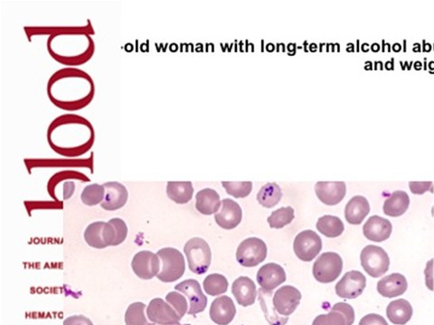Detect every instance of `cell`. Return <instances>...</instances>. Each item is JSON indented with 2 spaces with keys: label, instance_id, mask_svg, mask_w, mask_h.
Instances as JSON below:
<instances>
[{
  "label": "cell",
  "instance_id": "40",
  "mask_svg": "<svg viewBox=\"0 0 434 325\" xmlns=\"http://www.w3.org/2000/svg\"><path fill=\"white\" fill-rule=\"evenodd\" d=\"M172 325H181L180 324H172ZM184 325H191V324H184Z\"/></svg>",
  "mask_w": 434,
  "mask_h": 325
},
{
  "label": "cell",
  "instance_id": "30",
  "mask_svg": "<svg viewBox=\"0 0 434 325\" xmlns=\"http://www.w3.org/2000/svg\"><path fill=\"white\" fill-rule=\"evenodd\" d=\"M204 289L208 295L217 296L224 293L228 289V281L226 277L220 274H211L205 278Z\"/></svg>",
  "mask_w": 434,
  "mask_h": 325
},
{
  "label": "cell",
  "instance_id": "39",
  "mask_svg": "<svg viewBox=\"0 0 434 325\" xmlns=\"http://www.w3.org/2000/svg\"><path fill=\"white\" fill-rule=\"evenodd\" d=\"M433 259H430L426 265V286L429 287L430 290L433 289Z\"/></svg>",
  "mask_w": 434,
  "mask_h": 325
},
{
  "label": "cell",
  "instance_id": "5",
  "mask_svg": "<svg viewBox=\"0 0 434 325\" xmlns=\"http://www.w3.org/2000/svg\"><path fill=\"white\" fill-rule=\"evenodd\" d=\"M267 246L258 237H249L240 243L236 251V261L245 268H254L265 261Z\"/></svg>",
  "mask_w": 434,
  "mask_h": 325
},
{
  "label": "cell",
  "instance_id": "25",
  "mask_svg": "<svg viewBox=\"0 0 434 325\" xmlns=\"http://www.w3.org/2000/svg\"><path fill=\"white\" fill-rule=\"evenodd\" d=\"M410 205V198L404 191H395L384 203L383 210L387 216L400 217L405 214Z\"/></svg>",
  "mask_w": 434,
  "mask_h": 325
},
{
  "label": "cell",
  "instance_id": "18",
  "mask_svg": "<svg viewBox=\"0 0 434 325\" xmlns=\"http://www.w3.org/2000/svg\"><path fill=\"white\" fill-rule=\"evenodd\" d=\"M236 314L235 303L229 296H224L215 299L210 307V318L218 325H228Z\"/></svg>",
  "mask_w": 434,
  "mask_h": 325
},
{
  "label": "cell",
  "instance_id": "41",
  "mask_svg": "<svg viewBox=\"0 0 434 325\" xmlns=\"http://www.w3.org/2000/svg\"><path fill=\"white\" fill-rule=\"evenodd\" d=\"M155 325H157V324H155ZM158 325H161V324H158Z\"/></svg>",
  "mask_w": 434,
  "mask_h": 325
},
{
  "label": "cell",
  "instance_id": "34",
  "mask_svg": "<svg viewBox=\"0 0 434 325\" xmlns=\"http://www.w3.org/2000/svg\"><path fill=\"white\" fill-rule=\"evenodd\" d=\"M228 195L236 198H245L252 190V182H223L222 183Z\"/></svg>",
  "mask_w": 434,
  "mask_h": 325
},
{
  "label": "cell",
  "instance_id": "32",
  "mask_svg": "<svg viewBox=\"0 0 434 325\" xmlns=\"http://www.w3.org/2000/svg\"><path fill=\"white\" fill-rule=\"evenodd\" d=\"M146 306L142 302H135L128 307L125 314L126 325H155L149 324L145 317Z\"/></svg>",
  "mask_w": 434,
  "mask_h": 325
},
{
  "label": "cell",
  "instance_id": "7",
  "mask_svg": "<svg viewBox=\"0 0 434 325\" xmlns=\"http://www.w3.org/2000/svg\"><path fill=\"white\" fill-rule=\"evenodd\" d=\"M84 240L90 247L95 249H105L114 246L115 231L112 225L104 221L90 223L84 231Z\"/></svg>",
  "mask_w": 434,
  "mask_h": 325
},
{
  "label": "cell",
  "instance_id": "12",
  "mask_svg": "<svg viewBox=\"0 0 434 325\" xmlns=\"http://www.w3.org/2000/svg\"><path fill=\"white\" fill-rule=\"evenodd\" d=\"M355 321L354 308L340 302L333 306L329 314L318 315L312 325H352Z\"/></svg>",
  "mask_w": 434,
  "mask_h": 325
},
{
  "label": "cell",
  "instance_id": "2",
  "mask_svg": "<svg viewBox=\"0 0 434 325\" xmlns=\"http://www.w3.org/2000/svg\"><path fill=\"white\" fill-rule=\"evenodd\" d=\"M184 252L189 261V270L196 275L207 273L211 265L210 247L201 237H193L186 243Z\"/></svg>",
  "mask_w": 434,
  "mask_h": 325
},
{
  "label": "cell",
  "instance_id": "8",
  "mask_svg": "<svg viewBox=\"0 0 434 325\" xmlns=\"http://www.w3.org/2000/svg\"><path fill=\"white\" fill-rule=\"evenodd\" d=\"M177 291L183 293L189 299V309L187 314L196 315L205 311L208 305L207 296L203 293L198 280L187 279L175 286Z\"/></svg>",
  "mask_w": 434,
  "mask_h": 325
},
{
  "label": "cell",
  "instance_id": "27",
  "mask_svg": "<svg viewBox=\"0 0 434 325\" xmlns=\"http://www.w3.org/2000/svg\"><path fill=\"white\" fill-rule=\"evenodd\" d=\"M194 188L191 182H168L167 195L177 205H185L192 199Z\"/></svg>",
  "mask_w": 434,
  "mask_h": 325
},
{
  "label": "cell",
  "instance_id": "33",
  "mask_svg": "<svg viewBox=\"0 0 434 325\" xmlns=\"http://www.w3.org/2000/svg\"><path fill=\"white\" fill-rule=\"evenodd\" d=\"M105 189L104 186L98 184H90L83 189L81 199L86 205L93 206L104 201Z\"/></svg>",
  "mask_w": 434,
  "mask_h": 325
},
{
  "label": "cell",
  "instance_id": "17",
  "mask_svg": "<svg viewBox=\"0 0 434 325\" xmlns=\"http://www.w3.org/2000/svg\"><path fill=\"white\" fill-rule=\"evenodd\" d=\"M105 196L101 203L102 208L106 211H116L123 208L128 201L129 193L126 187L118 182H109L104 184Z\"/></svg>",
  "mask_w": 434,
  "mask_h": 325
},
{
  "label": "cell",
  "instance_id": "23",
  "mask_svg": "<svg viewBox=\"0 0 434 325\" xmlns=\"http://www.w3.org/2000/svg\"><path fill=\"white\" fill-rule=\"evenodd\" d=\"M196 208L200 214L212 215L220 210V195L217 191L205 188L199 191L196 196Z\"/></svg>",
  "mask_w": 434,
  "mask_h": 325
},
{
  "label": "cell",
  "instance_id": "20",
  "mask_svg": "<svg viewBox=\"0 0 434 325\" xmlns=\"http://www.w3.org/2000/svg\"><path fill=\"white\" fill-rule=\"evenodd\" d=\"M408 283L404 275L393 273L377 283V292L386 298H398L407 292Z\"/></svg>",
  "mask_w": 434,
  "mask_h": 325
},
{
  "label": "cell",
  "instance_id": "26",
  "mask_svg": "<svg viewBox=\"0 0 434 325\" xmlns=\"http://www.w3.org/2000/svg\"><path fill=\"white\" fill-rule=\"evenodd\" d=\"M271 296H273V292L266 291L262 289L259 290V301L261 303L262 311L264 312L268 323L271 325H284L288 323V317H282L278 314L274 308L273 303H271Z\"/></svg>",
  "mask_w": 434,
  "mask_h": 325
},
{
  "label": "cell",
  "instance_id": "31",
  "mask_svg": "<svg viewBox=\"0 0 434 325\" xmlns=\"http://www.w3.org/2000/svg\"><path fill=\"white\" fill-rule=\"evenodd\" d=\"M294 219V210L292 207H282L271 212L268 217V223L273 229H283V227L289 225Z\"/></svg>",
  "mask_w": 434,
  "mask_h": 325
},
{
  "label": "cell",
  "instance_id": "24",
  "mask_svg": "<svg viewBox=\"0 0 434 325\" xmlns=\"http://www.w3.org/2000/svg\"><path fill=\"white\" fill-rule=\"evenodd\" d=\"M413 307L405 299H398L390 303L386 308L387 318L395 325H405L413 317Z\"/></svg>",
  "mask_w": 434,
  "mask_h": 325
},
{
  "label": "cell",
  "instance_id": "29",
  "mask_svg": "<svg viewBox=\"0 0 434 325\" xmlns=\"http://www.w3.org/2000/svg\"><path fill=\"white\" fill-rule=\"evenodd\" d=\"M283 197L280 187L276 183H269L262 186L258 193L257 200L265 208H273L277 205Z\"/></svg>",
  "mask_w": 434,
  "mask_h": 325
},
{
  "label": "cell",
  "instance_id": "11",
  "mask_svg": "<svg viewBox=\"0 0 434 325\" xmlns=\"http://www.w3.org/2000/svg\"><path fill=\"white\" fill-rule=\"evenodd\" d=\"M301 299V293L296 287L284 286L274 293L273 303L278 314L288 317L295 312Z\"/></svg>",
  "mask_w": 434,
  "mask_h": 325
},
{
  "label": "cell",
  "instance_id": "14",
  "mask_svg": "<svg viewBox=\"0 0 434 325\" xmlns=\"http://www.w3.org/2000/svg\"><path fill=\"white\" fill-rule=\"evenodd\" d=\"M243 219L242 208L232 199H224L222 201V209L215 215V220L218 226L224 230L235 229Z\"/></svg>",
  "mask_w": 434,
  "mask_h": 325
},
{
  "label": "cell",
  "instance_id": "10",
  "mask_svg": "<svg viewBox=\"0 0 434 325\" xmlns=\"http://www.w3.org/2000/svg\"><path fill=\"white\" fill-rule=\"evenodd\" d=\"M161 258L158 254L149 251L137 253L131 262V268L136 276L142 279L149 280L159 273Z\"/></svg>",
  "mask_w": 434,
  "mask_h": 325
},
{
  "label": "cell",
  "instance_id": "22",
  "mask_svg": "<svg viewBox=\"0 0 434 325\" xmlns=\"http://www.w3.org/2000/svg\"><path fill=\"white\" fill-rule=\"evenodd\" d=\"M370 212V205L364 196L353 197L346 205L345 218L349 224L359 225L363 223L365 218Z\"/></svg>",
  "mask_w": 434,
  "mask_h": 325
},
{
  "label": "cell",
  "instance_id": "1",
  "mask_svg": "<svg viewBox=\"0 0 434 325\" xmlns=\"http://www.w3.org/2000/svg\"><path fill=\"white\" fill-rule=\"evenodd\" d=\"M157 254L162 263L161 271L157 276L161 282L172 283L183 277L186 263L182 253L176 249L164 248L159 249Z\"/></svg>",
  "mask_w": 434,
  "mask_h": 325
},
{
  "label": "cell",
  "instance_id": "13",
  "mask_svg": "<svg viewBox=\"0 0 434 325\" xmlns=\"http://www.w3.org/2000/svg\"><path fill=\"white\" fill-rule=\"evenodd\" d=\"M147 315L152 323L161 325L177 324L181 321L179 314L174 310L172 306L167 304L161 298H155L149 302L148 308H147Z\"/></svg>",
  "mask_w": 434,
  "mask_h": 325
},
{
  "label": "cell",
  "instance_id": "38",
  "mask_svg": "<svg viewBox=\"0 0 434 325\" xmlns=\"http://www.w3.org/2000/svg\"><path fill=\"white\" fill-rule=\"evenodd\" d=\"M64 325H93V324L84 315H73V317L65 319Z\"/></svg>",
  "mask_w": 434,
  "mask_h": 325
},
{
  "label": "cell",
  "instance_id": "4",
  "mask_svg": "<svg viewBox=\"0 0 434 325\" xmlns=\"http://www.w3.org/2000/svg\"><path fill=\"white\" fill-rule=\"evenodd\" d=\"M343 270L341 257L335 252H326L320 256L313 265V276L318 282L332 283Z\"/></svg>",
  "mask_w": 434,
  "mask_h": 325
},
{
  "label": "cell",
  "instance_id": "15",
  "mask_svg": "<svg viewBox=\"0 0 434 325\" xmlns=\"http://www.w3.org/2000/svg\"><path fill=\"white\" fill-rule=\"evenodd\" d=\"M257 282L262 289L273 292L276 287L286 281V273L283 268L276 263L262 265L257 273Z\"/></svg>",
  "mask_w": 434,
  "mask_h": 325
},
{
  "label": "cell",
  "instance_id": "21",
  "mask_svg": "<svg viewBox=\"0 0 434 325\" xmlns=\"http://www.w3.org/2000/svg\"><path fill=\"white\" fill-rule=\"evenodd\" d=\"M232 293L237 303L243 307L254 305L257 296L255 284L247 277L237 278L233 284Z\"/></svg>",
  "mask_w": 434,
  "mask_h": 325
},
{
  "label": "cell",
  "instance_id": "36",
  "mask_svg": "<svg viewBox=\"0 0 434 325\" xmlns=\"http://www.w3.org/2000/svg\"><path fill=\"white\" fill-rule=\"evenodd\" d=\"M109 223L112 225L115 231L114 246L120 245L126 240L128 235L127 224L120 218L111 219V220L109 221Z\"/></svg>",
  "mask_w": 434,
  "mask_h": 325
},
{
  "label": "cell",
  "instance_id": "37",
  "mask_svg": "<svg viewBox=\"0 0 434 325\" xmlns=\"http://www.w3.org/2000/svg\"><path fill=\"white\" fill-rule=\"evenodd\" d=\"M358 325H388V324L381 315L369 314L362 318Z\"/></svg>",
  "mask_w": 434,
  "mask_h": 325
},
{
  "label": "cell",
  "instance_id": "19",
  "mask_svg": "<svg viewBox=\"0 0 434 325\" xmlns=\"http://www.w3.org/2000/svg\"><path fill=\"white\" fill-rule=\"evenodd\" d=\"M318 198L326 205H337L344 199L346 193L344 182H318L315 186Z\"/></svg>",
  "mask_w": 434,
  "mask_h": 325
},
{
  "label": "cell",
  "instance_id": "28",
  "mask_svg": "<svg viewBox=\"0 0 434 325\" xmlns=\"http://www.w3.org/2000/svg\"><path fill=\"white\" fill-rule=\"evenodd\" d=\"M317 230L327 237H337L344 233L345 226L339 217L332 215H325L318 219Z\"/></svg>",
  "mask_w": 434,
  "mask_h": 325
},
{
  "label": "cell",
  "instance_id": "6",
  "mask_svg": "<svg viewBox=\"0 0 434 325\" xmlns=\"http://www.w3.org/2000/svg\"><path fill=\"white\" fill-rule=\"evenodd\" d=\"M293 249L301 261L311 262L323 249V240L315 231L304 230L296 236Z\"/></svg>",
  "mask_w": 434,
  "mask_h": 325
},
{
  "label": "cell",
  "instance_id": "35",
  "mask_svg": "<svg viewBox=\"0 0 434 325\" xmlns=\"http://www.w3.org/2000/svg\"><path fill=\"white\" fill-rule=\"evenodd\" d=\"M165 300H167L168 304L172 306L174 310L177 312V314H179L180 319H182L184 315L189 312V309H187V299L185 298V296L180 295L179 293H168L167 296H165Z\"/></svg>",
  "mask_w": 434,
  "mask_h": 325
},
{
  "label": "cell",
  "instance_id": "9",
  "mask_svg": "<svg viewBox=\"0 0 434 325\" xmlns=\"http://www.w3.org/2000/svg\"><path fill=\"white\" fill-rule=\"evenodd\" d=\"M367 286V278L360 271L352 270L344 275L336 286V293L344 299L358 298Z\"/></svg>",
  "mask_w": 434,
  "mask_h": 325
},
{
  "label": "cell",
  "instance_id": "3",
  "mask_svg": "<svg viewBox=\"0 0 434 325\" xmlns=\"http://www.w3.org/2000/svg\"><path fill=\"white\" fill-rule=\"evenodd\" d=\"M361 265L370 277H380L389 270L390 258L385 249L379 246L368 245L360 255Z\"/></svg>",
  "mask_w": 434,
  "mask_h": 325
},
{
  "label": "cell",
  "instance_id": "16",
  "mask_svg": "<svg viewBox=\"0 0 434 325\" xmlns=\"http://www.w3.org/2000/svg\"><path fill=\"white\" fill-rule=\"evenodd\" d=\"M393 225L387 219L374 215L365 223L363 233L367 240L374 242H383L391 236Z\"/></svg>",
  "mask_w": 434,
  "mask_h": 325
}]
</instances>
